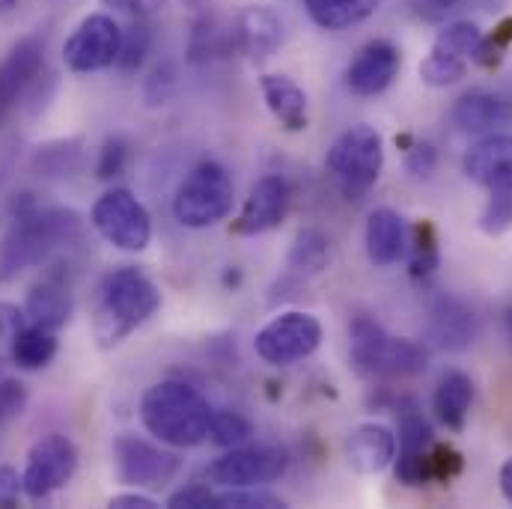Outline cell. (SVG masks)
<instances>
[{
	"instance_id": "cell-14",
	"label": "cell",
	"mask_w": 512,
	"mask_h": 509,
	"mask_svg": "<svg viewBox=\"0 0 512 509\" xmlns=\"http://www.w3.org/2000/svg\"><path fill=\"white\" fill-rule=\"evenodd\" d=\"M45 69V39L24 36L12 45L6 60L0 63V123L18 105V99L42 78Z\"/></svg>"
},
{
	"instance_id": "cell-46",
	"label": "cell",
	"mask_w": 512,
	"mask_h": 509,
	"mask_svg": "<svg viewBox=\"0 0 512 509\" xmlns=\"http://www.w3.org/2000/svg\"><path fill=\"white\" fill-rule=\"evenodd\" d=\"M411 12L423 21H447L456 9H462V0H408Z\"/></svg>"
},
{
	"instance_id": "cell-29",
	"label": "cell",
	"mask_w": 512,
	"mask_h": 509,
	"mask_svg": "<svg viewBox=\"0 0 512 509\" xmlns=\"http://www.w3.org/2000/svg\"><path fill=\"white\" fill-rule=\"evenodd\" d=\"M480 45H483V30H480L474 21H450V24L435 36L429 54L468 66L471 60H477Z\"/></svg>"
},
{
	"instance_id": "cell-43",
	"label": "cell",
	"mask_w": 512,
	"mask_h": 509,
	"mask_svg": "<svg viewBox=\"0 0 512 509\" xmlns=\"http://www.w3.org/2000/svg\"><path fill=\"white\" fill-rule=\"evenodd\" d=\"M435 167H438V152H435L432 143H411L405 149V170L411 176L426 179V176L435 173Z\"/></svg>"
},
{
	"instance_id": "cell-12",
	"label": "cell",
	"mask_w": 512,
	"mask_h": 509,
	"mask_svg": "<svg viewBox=\"0 0 512 509\" xmlns=\"http://www.w3.org/2000/svg\"><path fill=\"white\" fill-rule=\"evenodd\" d=\"M286 453L280 447H230L227 456L215 459L206 477L224 489L265 486L286 474Z\"/></svg>"
},
{
	"instance_id": "cell-18",
	"label": "cell",
	"mask_w": 512,
	"mask_h": 509,
	"mask_svg": "<svg viewBox=\"0 0 512 509\" xmlns=\"http://www.w3.org/2000/svg\"><path fill=\"white\" fill-rule=\"evenodd\" d=\"M465 176L486 191H512V134L495 131L465 155Z\"/></svg>"
},
{
	"instance_id": "cell-35",
	"label": "cell",
	"mask_w": 512,
	"mask_h": 509,
	"mask_svg": "<svg viewBox=\"0 0 512 509\" xmlns=\"http://www.w3.org/2000/svg\"><path fill=\"white\" fill-rule=\"evenodd\" d=\"M462 468H465L462 453L435 441L426 456V483H450L453 477L462 474Z\"/></svg>"
},
{
	"instance_id": "cell-28",
	"label": "cell",
	"mask_w": 512,
	"mask_h": 509,
	"mask_svg": "<svg viewBox=\"0 0 512 509\" xmlns=\"http://www.w3.org/2000/svg\"><path fill=\"white\" fill-rule=\"evenodd\" d=\"M307 15L325 30H346L367 21L382 0H301Z\"/></svg>"
},
{
	"instance_id": "cell-13",
	"label": "cell",
	"mask_w": 512,
	"mask_h": 509,
	"mask_svg": "<svg viewBox=\"0 0 512 509\" xmlns=\"http://www.w3.org/2000/svg\"><path fill=\"white\" fill-rule=\"evenodd\" d=\"M426 337L432 346H438L444 352H465L480 337V319L462 298L438 295L429 304Z\"/></svg>"
},
{
	"instance_id": "cell-27",
	"label": "cell",
	"mask_w": 512,
	"mask_h": 509,
	"mask_svg": "<svg viewBox=\"0 0 512 509\" xmlns=\"http://www.w3.org/2000/svg\"><path fill=\"white\" fill-rule=\"evenodd\" d=\"M54 358H57V331H48V328L27 322L15 337L12 364L18 370L36 373V370H45Z\"/></svg>"
},
{
	"instance_id": "cell-20",
	"label": "cell",
	"mask_w": 512,
	"mask_h": 509,
	"mask_svg": "<svg viewBox=\"0 0 512 509\" xmlns=\"http://www.w3.org/2000/svg\"><path fill=\"white\" fill-rule=\"evenodd\" d=\"M453 123L468 134H495L512 126V99L492 90H468L453 105Z\"/></svg>"
},
{
	"instance_id": "cell-39",
	"label": "cell",
	"mask_w": 512,
	"mask_h": 509,
	"mask_svg": "<svg viewBox=\"0 0 512 509\" xmlns=\"http://www.w3.org/2000/svg\"><path fill=\"white\" fill-rule=\"evenodd\" d=\"M465 72H468V66L453 63V60H444V57H435V54H429V57L420 63V78H423V84H429V87H450V84L462 81Z\"/></svg>"
},
{
	"instance_id": "cell-49",
	"label": "cell",
	"mask_w": 512,
	"mask_h": 509,
	"mask_svg": "<svg viewBox=\"0 0 512 509\" xmlns=\"http://www.w3.org/2000/svg\"><path fill=\"white\" fill-rule=\"evenodd\" d=\"M111 507L114 509H155L158 504H155L149 495H140V492H126V495H117V498H111Z\"/></svg>"
},
{
	"instance_id": "cell-34",
	"label": "cell",
	"mask_w": 512,
	"mask_h": 509,
	"mask_svg": "<svg viewBox=\"0 0 512 509\" xmlns=\"http://www.w3.org/2000/svg\"><path fill=\"white\" fill-rule=\"evenodd\" d=\"M286 501L280 495L265 492L262 486H242L215 495V509H283Z\"/></svg>"
},
{
	"instance_id": "cell-4",
	"label": "cell",
	"mask_w": 512,
	"mask_h": 509,
	"mask_svg": "<svg viewBox=\"0 0 512 509\" xmlns=\"http://www.w3.org/2000/svg\"><path fill=\"white\" fill-rule=\"evenodd\" d=\"M349 358L358 376L390 382V379H411L426 370L429 352L405 337L387 334L382 325L370 316H355L349 325Z\"/></svg>"
},
{
	"instance_id": "cell-24",
	"label": "cell",
	"mask_w": 512,
	"mask_h": 509,
	"mask_svg": "<svg viewBox=\"0 0 512 509\" xmlns=\"http://www.w3.org/2000/svg\"><path fill=\"white\" fill-rule=\"evenodd\" d=\"M471 405H474V382H471V376L462 373V370L444 373L438 387H435V396H432V408H435L438 423L444 429H450V432H462L465 423H468Z\"/></svg>"
},
{
	"instance_id": "cell-11",
	"label": "cell",
	"mask_w": 512,
	"mask_h": 509,
	"mask_svg": "<svg viewBox=\"0 0 512 509\" xmlns=\"http://www.w3.org/2000/svg\"><path fill=\"white\" fill-rule=\"evenodd\" d=\"M120 51H123V27L111 15L96 12L87 15L66 39L63 63L78 75H90L114 66L120 60Z\"/></svg>"
},
{
	"instance_id": "cell-19",
	"label": "cell",
	"mask_w": 512,
	"mask_h": 509,
	"mask_svg": "<svg viewBox=\"0 0 512 509\" xmlns=\"http://www.w3.org/2000/svg\"><path fill=\"white\" fill-rule=\"evenodd\" d=\"M289 212V185L283 176H262L256 179V185L251 188L245 206H242V215L236 221V233L242 236H259V233H268L274 230Z\"/></svg>"
},
{
	"instance_id": "cell-50",
	"label": "cell",
	"mask_w": 512,
	"mask_h": 509,
	"mask_svg": "<svg viewBox=\"0 0 512 509\" xmlns=\"http://www.w3.org/2000/svg\"><path fill=\"white\" fill-rule=\"evenodd\" d=\"M501 492H504V498L512 504V459H507L501 465Z\"/></svg>"
},
{
	"instance_id": "cell-45",
	"label": "cell",
	"mask_w": 512,
	"mask_h": 509,
	"mask_svg": "<svg viewBox=\"0 0 512 509\" xmlns=\"http://www.w3.org/2000/svg\"><path fill=\"white\" fill-rule=\"evenodd\" d=\"M102 3L108 9L126 15L128 21H149L164 6V0H102Z\"/></svg>"
},
{
	"instance_id": "cell-10",
	"label": "cell",
	"mask_w": 512,
	"mask_h": 509,
	"mask_svg": "<svg viewBox=\"0 0 512 509\" xmlns=\"http://www.w3.org/2000/svg\"><path fill=\"white\" fill-rule=\"evenodd\" d=\"M114 468L120 483L134 489H161L179 474L182 459L161 441L152 444L134 432H123L114 441Z\"/></svg>"
},
{
	"instance_id": "cell-26",
	"label": "cell",
	"mask_w": 512,
	"mask_h": 509,
	"mask_svg": "<svg viewBox=\"0 0 512 509\" xmlns=\"http://www.w3.org/2000/svg\"><path fill=\"white\" fill-rule=\"evenodd\" d=\"M236 27H227L221 18L215 15H203L194 30H191V42H188V60L194 66H203L209 60L227 57L236 48Z\"/></svg>"
},
{
	"instance_id": "cell-42",
	"label": "cell",
	"mask_w": 512,
	"mask_h": 509,
	"mask_svg": "<svg viewBox=\"0 0 512 509\" xmlns=\"http://www.w3.org/2000/svg\"><path fill=\"white\" fill-rule=\"evenodd\" d=\"M512 45V18H504L501 24H498V30L486 39L483 36V45H480V54H477V63H483V66H498L501 63V57H504V51Z\"/></svg>"
},
{
	"instance_id": "cell-1",
	"label": "cell",
	"mask_w": 512,
	"mask_h": 509,
	"mask_svg": "<svg viewBox=\"0 0 512 509\" xmlns=\"http://www.w3.org/2000/svg\"><path fill=\"white\" fill-rule=\"evenodd\" d=\"M81 236L84 218L75 209H21L0 242V283L45 265L54 254L78 245Z\"/></svg>"
},
{
	"instance_id": "cell-37",
	"label": "cell",
	"mask_w": 512,
	"mask_h": 509,
	"mask_svg": "<svg viewBox=\"0 0 512 509\" xmlns=\"http://www.w3.org/2000/svg\"><path fill=\"white\" fill-rule=\"evenodd\" d=\"M149 45H152V30H149V21H131V27L123 30V51H120V60L117 66L120 69H137L146 54H149Z\"/></svg>"
},
{
	"instance_id": "cell-8",
	"label": "cell",
	"mask_w": 512,
	"mask_h": 509,
	"mask_svg": "<svg viewBox=\"0 0 512 509\" xmlns=\"http://www.w3.org/2000/svg\"><path fill=\"white\" fill-rule=\"evenodd\" d=\"M322 343V322L313 313L289 310L274 316L256 331V355L268 367H292L310 358Z\"/></svg>"
},
{
	"instance_id": "cell-17",
	"label": "cell",
	"mask_w": 512,
	"mask_h": 509,
	"mask_svg": "<svg viewBox=\"0 0 512 509\" xmlns=\"http://www.w3.org/2000/svg\"><path fill=\"white\" fill-rule=\"evenodd\" d=\"M435 444L432 426L417 414L414 405L399 411V456H393V474L402 486L426 483V456Z\"/></svg>"
},
{
	"instance_id": "cell-32",
	"label": "cell",
	"mask_w": 512,
	"mask_h": 509,
	"mask_svg": "<svg viewBox=\"0 0 512 509\" xmlns=\"http://www.w3.org/2000/svg\"><path fill=\"white\" fill-rule=\"evenodd\" d=\"M81 167V149L78 143H48V146H39L36 155H33V170L39 176H72L75 170Z\"/></svg>"
},
{
	"instance_id": "cell-5",
	"label": "cell",
	"mask_w": 512,
	"mask_h": 509,
	"mask_svg": "<svg viewBox=\"0 0 512 509\" xmlns=\"http://www.w3.org/2000/svg\"><path fill=\"white\" fill-rule=\"evenodd\" d=\"M236 185L227 167L203 161L185 173L173 194V218L188 230H209L221 224L233 209Z\"/></svg>"
},
{
	"instance_id": "cell-15",
	"label": "cell",
	"mask_w": 512,
	"mask_h": 509,
	"mask_svg": "<svg viewBox=\"0 0 512 509\" xmlns=\"http://www.w3.org/2000/svg\"><path fill=\"white\" fill-rule=\"evenodd\" d=\"M399 66H402L399 48L390 39H373L349 63V69H346V87L355 96H361V99L379 96V93H384L396 81Z\"/></svg>"
},
{
	"instance_id": "cell-52",
	"label": "cell",
	"mask_w": 512,
	"mask_h": 509,
	"mask_svg": "<svg viewBox=\"0 0 512 509\" xmlns=\"http://www.w3.org/2000/svg\"><path fill=\"white\" fill-rule=\"evenodd\" d=\"M15 3H18V0H0V15H3V12H9Z\"/></svg>"
},
{
	"instance_id": "cell-41",
	"label": "cell",
	"mask_w": 512,
	"mask_h": 509,
	"mask_svg": "<svg viewBox=\"0 0 512 509\" xmlns=\"http://www.w3.org/2000/svg\"><path fill=\"white\" fill-rule=\"evenodd\" d=\"M24 408H27V387L18 382V379L3 376L0 379V429L9 420H15Z\"/></svg>"
},
{
	"instance_id": "cell-48",
	"label": "cell",
	"mask_w": 512,
	"mask_h": 509,
	"mask_svg": "<svg viewBox=\"0 0 512 509\" xmlns=\"http://www.w3.org/2000/svg\"><path fill=\"white\" fill-rule=\"evenodd\" d=\"M152 87H158V93L152 96L149 105H164V99L170 96V87H173V72H170L167 66H164V69L158 66V69L149 75V81H146V90H152Z\"/></svg>"
},
{
	"instance_id": "cell-44",
	"label": "cell",
	"mask_w": 512,
	"mask_h": 509,
	"mask_svg": "<svg viewBox=\"0 0 512 509\" xmlns=\"http://www.w3.org/2000/svg\"><path fill=\"white\" fill-rule=\"evenodd\" d=\"M167 507L170 509H215V492L209 486H185L179 492H173L167 498Z\"/></svg>"
},
{
	"instance_id": "cell-30",
	"label": "cell",
	"mask_w": 512,
	"mask_h": 509,
	"mask_svg": "<svg viewBox=\"0 0 512 509\" xmlns=\"http://www.w3.org/2000/svg\"><path fill=\"white\" fill-rule=\"evenodd\" d=\"M408 262H411V277L426 280L438 271L441 262V239L432 221H417L414 230L408 233Z\"/></svg>"
},
{
	"instance_id": "cell-21",
	"label": "cell",
	"mask_w": 512,
	"mask_h": 509,
	"mask_svg": "<svg viewBox=\"0 0 512 509\" xmlns=\"http://www.w3.org/2000/svg\"><path fill=\"white\" fill-rule=\"evenodd\" d=\"M396 456V435L382 423H361L352 429L346 441V462L358 474H382L387 465H393Z\"/></svg>"
},
{
	"instance_id": "cell-51",
	"label": "cell",
	"mask_w": 512,
	"mask_h": 509,
	"mask_svg": "<svg viewBox=\"0 0 512 509\" xmlns=\"http://www.w3.org/2000/svg\"><path fill=\"white\" fill-rule=\"evenodd\" d=\"M483 9H498V3H504V0H477Z\"/></svg>"
},
{
	"instance_id": "cell-7",
	"label": "cell",
	"mask_w": 512,
	"mask_h": 509,
	"mask_svg": "<svg viewBox=\"0 0 512 509\" xmlns=\"http://www.w3.org/2000/svg\"><path fill=\"white\" fill-rule=\"evenodd\" d=\"M90 224L108 245L126 254H140L152 242V215L128 188L105 191L93 203Z\"/></svg>"
},
{
	"instance_id": "cell-53",
	"label": "cell",
	"mask_w": 512,
	"mask_h": 509,
	"mask_svg": "<svg viewBox=\"0 0 512 509\" xmlns=\"http://www.w3.org/2000/svg\"><path fill=\"white\" fill-rule=\"evenodd\" d=\"M507 331H510V337H512V307L507 310Z\"/></svg>"
},
{
	"instance_id": "cell-9",
	"label": "cell",
	"mask_w": 512,
	"mask_h": 509,
	"mask_svg": "<svg viewBox=\"0 0 512 509\" xmlns=\"http://www.w3.org/2000/svg\"><path fill=\"white\" fill-rule=\"evenodd\" d=\"M75 471H78V447L72 444V438L60 432L42 435L30 447L24 471H21L24 495L30 501H48L54 492L72 483Z\"/></svg>"
},
{
	"instance_id": "cell-16",
	"label": "cell",
	"mask_w": 512,
	"mask_h": 509,
	"mask_svg": "<svg viewBox=\"0 0 512 509\" xmlns=\"http://www.w3.org/2000/svg\"><path fill=\"white\" fill-rule=\"evenodd\" d=\"M72 313H75V295H72V280L63 268L48 271L42 280L30 286L27 301H24L27 322L48 328V331H60L69 325Z\"/></svg>"
},
{
	"instance_id": "cell-3",
	"label": "cell",
	"mask_w": 512,
	"mask_h": 509,
	"mask_svg": "<svg viewBox=\"0 0 512 509\" xmlns=\"http://www.w3.org/2000/svg\"><path fill=\"white\" fill-rule=\"evenodd\" d=\"M161 307V292L140 268L123 265L99 283L93 307V337L102 349L120 346L155 310Z\"/></svg>"
},
{
	"instance_id": "cell-36",
	"label": "cell",
	"mask_w": 512,
	"mask_h": 509,
	"mask_svg": "<svg viewBox=\"0 0 512 509\" xmlns=\"http://www.w3.org/2000/svg\"><path fill=\"white\" fill-rule=\"evenodd\" d=\"M24 325H27L24 310H18L9 301H0V379L6 376L9 367H15L12 364V346H15V337Z\"/></svg>"
},
{
	"instance_id": "cell-25",
	"label": "cell",
	"mask_w": 512,
	"mask_h": 509,
	"mask_svg": "<svg viewBox=\"0 0 512 509\" xmlns=\"http://www.w3.org/2000/svg\"><path fill=\"white\" fill-rule=\"evenodd\" d=\"M259 90H262V99H265L268 111L274 114V120L286 131L307 128V96L292 78H286V75H262Z\"/></svg>"
},
{
	"instance_id": "cell-23",
	"label": "cell",
	"mask_w": 512,
	"mask_h": 509,
	"mask_svg": "<svg viewBox=\"0 0 512 509\" xmlns=\"http://www.w3.org/2000/svg\"><path fill=\"white\" fill-rule=\"evenodd\" d=\"M405 251H408V230H405L402 215L387 209V206L370 212V221H367V256H370V262L379 268H390L405 256Z\"/></svg>"
},
{
	"instance_id": "cell-6",
	"label": "cell",
	"mask_w": 512,
	"mask_h": 509,
	"mask_svg": "<svg viewBox=\"0 0 512 509\" xmlns=\"http://www.w3.org/2000/svg\"><path fill=\"white\" fill-rule=\"evenodd\" d=\"M325 164L346 200H364L384 170L382 134L373 126H352L334 140Z\"/></svg>"
},
{
	"instance_id": "cell-31",
	"label": "cell",
	"mask_w": 512,
	"mask_h": 509,
	"mask_svg": "<svg viewBox=\"0 0 512 509\" xmlns=\"http://www.w3.org/2000/svg\"><path fill=\"white\" fill-rule=\"evenodd\" d=\"M328 256H331L328 239L319 230H301L295 236L292 251H289V268L304 274V277H313L328 265Z\"/></svg>"
},
{
	"instance_id": "cell-40",
	"label": "cell",
	"mask_w": 512,
	"mask_h": 509,
	"mask_svg": "<svg viewBox=\"0 0 512 509\" xmlns=\"http://www.w3.org/2000/svg\"><path fill=\"white\" fill-rule=\"evenodd\" d=\"M128 164V143L120 137L105 140V146L99 149V161H96V176L99 179H114L126 170Z\"/></svg>"
},
{
	"instance_id": "cell-33",
	"label": "cell",
	"mask_w": 512,
	"mask_h": 509,
	"mask_svg": "<svg viewBox=\"0 0 512 509\" xmlns=\"http://www.w3.org/2000/svg\"><path fill=\"white\" fill-rule=\"evenodd\" d=\"M254 435L251 423L239 411H212L209 441L218 447H242Z\"/></svg>"
},
{
	"instance_id": "cell-38",
	"label": "cell",
	"mask_w": 512,
	"mask_h": 509,
	"mask_svg": "<svg viewBox=\"0 0 512 509\" xmlns=\"http://www.w3.org/2000/svg\"><path fill=\"white\" fill-rule=\"evenodd\" d=\"M489 203L480 212V230L486 236H501L512 227V191H489Z\"/></svg>"
},
{
	"instance_id": "cell-2",
	"label": "cell",
	"mask_w": 512,
	"mask_h": 509,
	"mask_svg": "<svg viewBox=\"0 0 512 509\" xmlns=\"http://www.w3.org/2000/svg\"><path fill=\"white\" fill-rule=\"evenodd\" d=\"M212 411L215 408L197 387L179 379L152 384L140 399L143 429L173 450L203 444L209 438Z\"/></svg>"
},
{
	"instance_id": "cell-22",
	"label": "cell",
	"mask_w": 512,
	"mask_h": 509,
	"mask_svg": "<svg viewBox=\"0 0 512 509\" xmlns=\"http://www.w3.org/2000/svg\"><path fill=\"white\" fill-rule=\"evenodd\" d=\"M236 42L251 60H268L283 45V24L274 9L248 6L236 21Z\"/></svg>"
},
{
	"instance_id": "cell-47",
	"label": "cell",
	"mask_w": 512,
	"mask_h": 509,
	"mask_svg": "<svg viewBox=\"0 0 512 509\" xmlns=\"http://www.w3.org/2000/svg\"><path fill=\"white\" fill-rule=\"evenodd\" d=\"M21 495H24V486H21L18 471L9 468V465H0V509L18 507Z\"/></svg>"
}]
</instances>
